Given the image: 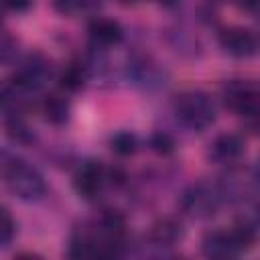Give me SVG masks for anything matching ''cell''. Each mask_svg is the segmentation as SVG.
Masks as SVG:
<instances>
[{"mask_svg": "<svg viewBox=\"0 0 260 260\" xmlns=\"http://www.w3.org/2000/svg\"><path fill=\"white\" fill-rule=\"evenodd\" d=\"M4 179L8 189L20 199H39L45 193L43 177L22 160H12L4 167Z\"/></svg>", "mask_w": 260, "mask_h": 260, "instance_id": "1", "label": "cell"}, {"mask_svg": "<svg viewBox=\"0 0 260 260\" xmlns=\"http://www.w3.org/2000/svg\"><path fill=\"white\" fill-rule=\"evenodd\" d=\"M175 108H177V114L181 116V120L185 124H189L191 128L199 130L213 122V104L201 91H187V93L177 95Z\"/></svg>", "mask_w": 260, "mask_h": 260, "instance_id": "2", "label": "cell"}, {"mask_svg": "<svg viewBox=\"0 0 260 260\" xmlns=\"http://www.w3.org/2000/svg\"><path fill=\"white\" fill-rule=\"evenodd\" d=\"M219 43L234 57H250L256 53V39L244 28H225L219 35Z\"/></svg>", "mask_w": 260, "mask_h": 260, "instance_id": "3", "label": "cell"}, {"mask_svg": "<svg viewBox=\"0 0 260 260\" xmlns=\"http://www.w3.org/2000/svg\"><path fill=\"white\" fill-rule=\"evenodd\" d=\"M102 181H104V169L98 162H87L75 177V189L79 195L89 199L100 191Z\"/></svg>", "mask_w": 260, "mask_h": 260, "instance_id": "4", "label": "cell"}, {"mask_svg": "<svg viewBox=\"0 0 260 260\" xmlns=\"http://www.w3.org/2000/svg\"><path fill=\"white\" fill-rule=\"evenodd\" d=\"M89 37L98 45H114L122 39V28L116 20L110 18H98L89 24Z\"/></svg>", "mask_w": 260, "mask_h": 260, "instance_id": "5", "label": "cell"}, {"mask_svg": "<svg viewBox=\"0 0 260 260\" xmlns=\"http://www.w3.org/2000/svg\"><path fill=\"white\" fill-rule=\"evenodd\" d=\"M203 252L207 256H232L238 254V248L228 232H211L203 240Z\"/></svg>", "mask_w": 260, "mask_h": 260, "instance_id": "6", "label": "cell"}, {"mask_svg": "<svg viewBox=\"0 0 260 260\" xmlns=\"http://www.w3.org/2000/svg\"><path fill=\"white\" fill-rule=\"evenodd\" d=\"M43 112H45V118L51 124H65L67 118H69V104L59 95H49L45 100Z\"/></svg>", "mask_w": 260, "mask_h": 260, "instance_id": "7", "label": "cell"}, {"mask_svg": "<svg viewBox=\"0 0 260 260\" xmlns=\"http://www.w3.org/2000/svg\"><path fill=\"white\" fill-rule=\"evenodd\" d=\"M242 148H244V142H242V138L240 136H236V134H223V136H219L217 140H215V144H213V150H215V154L219 156V158H236L240 152H242Z\"/></svg>", "mask_w": 260, "mask_h": 260, "instance_id": "8", "label": "cell"}, {"mask_svg": "<svg viewBox=\"0 0 260 260\" xmlns=\"http://www.w3.org/2000/svg\"><path fill=\"white\" fill-rule=\"evenodd\" d=\"M179 236V228L177 223H173L171 219H165V221H158L154 228H152V238L158 242V244H173Z\"/></svg>", "mask_w": 260, "mask_h": 260, "instance_id": "9", "label": "cell"}, {"mask_svg": "<svg viewBox=\"0 0 260 260\" xmlns=\"http://www.w3.org/2000/svg\"><path fill=\"white\" fill-rule=\"evenodd\" d=\"M83 81H85V71H83V67H79V65H69V67L61 73V85H63L65 89L75 91V89H79V87L83 85Z\"/></svg>", "mask_w": 260, "mask_h": 260, "instance_id": "10", "label": "cell"}, {"mask_svg": "<svg viewBox=\"0 0 260 260\" xmlns=\"http://www.w3.org/2000/svg\"><path fill=\"white\" fill-rule=\"evenodd\" d=\"M124 217L120 215V213H116V211H108L104 217H102V230H104V234L110 238V240H116L122 232H124Z\"/></svg>", "mask_w": 260, "mask_h": 260, "instance_id": "11", "label": "cell"}, {"mask_svg": "<svg viewBox=\"0 0 260 260\" xmlns=\"http://www.w3.org/2000/svg\"><path fill=\"white\" fill-rule=\"evenodd\" d=\"M112 150L118 152V154H130L134 152V146H136V138L130 134V132H118L114 138H112Z\"/></svg>", "mask_w": 260, "mask_h": 260, "instance_id": "12", "label": "cell"}, {"mask_svg": "<svg viewBox=\"0 0 260 260\" xmlns=\"http://www.w3.org/2000/svg\"><path fill=\"white\" fill-rule=\"evenodd\" d=\"M150 146H152L158 154H169V152L173 150L175 142H173V138H171L167 132H156V134H152V138H150Z\"/></svg>", "mask_w": 260, "mask_h": 260, "instance_id": "13", "label": "cell"}, {"mask_svg": "<svg viewBox=\"0 0 260 260\" xmlns=\"http://www.w3.org/2000/svg\"><path fill=\"white\" fill-rule=\"evenodd\" d=\"M14 236V221L8 213V209H2V223H0V242L2 246H8Z\"/></svg>", "mask_w": 260, "mask_h": 260, "instance_id": "14", "label": "cell"}, {"mask_svg": "<svg viewBox=\"0 0 260 260\" xmlns=\"http://www.w3.org/2000/svg\"><path fill=\"white\" fill-rule=\"evenodd\" d=\"M93 254H98V250H93V246H91V242H87V240H73V244H71V250H69V256H73V258H83V256H93Z\"/></svg>", "mask_w": 260, "mask_h": 260, "instance_id": "15", "label": "cell"}, {"mask_svg": "<svg viewBox=\"0 0 260 260\" xmlns=\"http://www.w3.org/2000/svg\"><path fill=\"white\" fill-rule=\"evenodd\" d=\"M28 4H30V0H4V6L8 10H14V12H20V10L28 8Z\"/></svg>", "mask_w": 260, "mask_h": 260, "instance_id": "16", "label": "cell"}, {"mask_svg": "<svg viewBox=\"0 0 260 260\" xmlns=\"http://www.w3.org/2000/svg\"><path fill=\"white\" fill-rule=\"evenodd\" d=\"M160 2H167V4H169V2H173V0H160Z\"/></svg>", "mask_w": 260, "mask_h": 260, "instance_id": "17", "label": "cell"}, {"mask_svg": "<svg viewBox=\"0 0 260 260\" xmlns=\"http://www.w3.org/2000/svg\"><path fill=\"white\" fill-rule=\"evenodd\" d=\"M120 2H132V0H120Z\"/></svg>", "mask_w": 260, "mask_h": 260, "instance_id": "18", "label": "cell"}]
</instances>
